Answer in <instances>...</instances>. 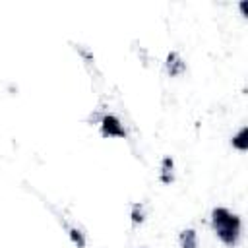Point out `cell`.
Listing matches in <instances>:
<instances>
[{
    "instance_id": "obj_8",
    "label": "cell",
    "mask_w": 248,
    "mask_h": 248,
    "mask_svg": "<svg viewBox=\"0 0 248 248\" xmlns=\"http://www.w3.org/2000/svg\"><path fill=\"white\" fill-rule=\"evenodd\" d=\"M232 147H236L238 151H246L248 149V130H246V126H242L232 136Z\"/></svg>"
},
{
    "instance_id": "obj_5",
    "label": "cell",
    "mask_w": 248,
    "mask_h": 248,
    "mask_svg": "<svg viewBox=\"0 0 248 248\" xmlns=\"http://www.w3.org/2000/svg\"><path fill=\"white\" fill-rule=\"evenodd\" d=\"M159 180L163 184H170L174 180V161L170 155H165L161 161V170H159Z\"/></svg>"
},
{
    "instance_id": "obj_7",
    "label": "cell",
    "mask_w": 248,
    "mask_h": 248,
    "mask_svg": "<svg viewBox=\"0 0 248 248\" xmlns=\"http://www.w3.org/2000/svg\"><path fill=\"white\" fill-rule=\"evenodd\" d=\"M130 219H132V227H140L145 221V205L141 202H134L132 209H130Z\"/></svg>"
},
{
    "instance_id": "obj_2",
    "label": "cell",
    "mask_w": 248,
    "mask_h": 248,
    "mask_svg": "<svg viewBox=\"0 0 248 248\" xmlns=\"http://www.w3.org/2000/svg\"><path fill=\"white\" fill-rule=\"evenodd\" d=\"M99 126H101V134H103L105 138H126V128H124V124H122L114 114H110V112H107V114L101 116Z\"/></svg>"
},
{
    "instance_id": "obj_1",
    "label": "cell",
    "mask_w": 248,
    "mask_h": 248,
    "mask_svg": "<svg viewBox=\"0 0 248 248\" xmlns=\"http://www.w3.org/2000/svg\"><path fill=\"white\" fill-rule=\"evenodd\" d=\"M211 227L227 246H236L240 238V217L236 213L227 207H215L211 211Z\"/></svg>"
},
{
    "instance_id": "obj_6",
    "label": "cell",
    "mask_w": 248,
    "mask_h": 248,
    "mask_svg": "<svg viewBox=\"0 0 248 248\" xmlns=\"http://www.w3.org/2000/svg\"><path fill=\"white\" fill-rule=\"evenodd\" d=\"M178 240H180V248H198V232L192 227L180 231Z\"/></svg>"
},
{
    "instance_id": "obj_3",
    "label": "cell",
    "mask_w": 248,
    "mask_h": 248,
    "mask_svg": "<svg viewBox=\"0 0 248 248\" xmlns=\"http://www.w3.org/2000/svg\"><path fill=\"white\" fill-rule=\"evenodd\" d=\"M165 70H167V74L169 76H180V74H184V70H186V62H184V58L176 52V50H170L169 54H167V58H165Z\"/></svg>"
},
{
    "instance_id": "obj_9",
    "label": "cell",
    "mask_w": 248,
    "mask_h": 248,
    "mask_svg": "<svg viewBox=\"0 0 248 248\" xmlns=\"http://www.w3.org/2000/svg\"><path fill=\"white\" fill-rule=\"evenodd\" d=\"M141 248H147V246H141Z\"/></svg>"
},
{
    "instance_id": "obj_4",
    "label": "cell",
    "mask_w": 248,
    "mask_h": 248,
    "mask_svg": "<svg viewBox=\"0 0 248 248\" xmlns=\"http://www.w3.org/2000/svg\"><path fill=\"white\" fill-rule=\"evenodd\" d=\"M58 215V213H56ZM58 219H60V223H62V227L66 229V232H68V236H70V240L78 246V248H83L85 246V232L78 227V225H72V223H68L62 215H58Z\"/></svg>"
}]
</instances>
